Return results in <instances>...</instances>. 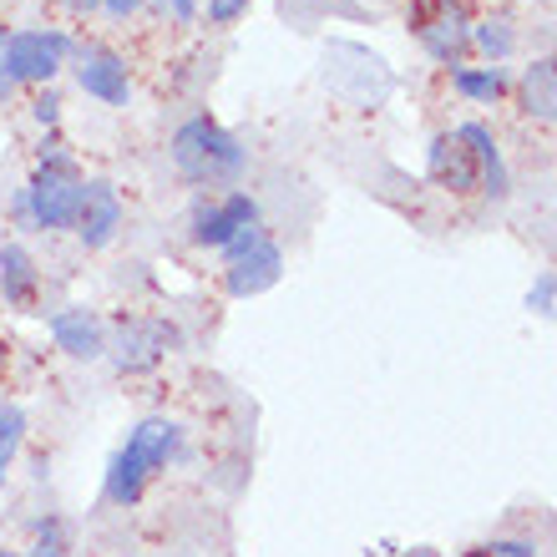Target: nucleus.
<instances>
[{
	"label": "nucleus",
	"instance_id": "nucleus-1",
	"mask_svg": "<svg viewBox=\"0 0 557 557\" xmlns=\"http://www.w3.org/2000/svg\"><path fill=\"white\" fill-rule=\"evenodd\" d=\"M188 456V436H183V425L168 421V416H147L127 431V441L117 446V456L107 461V486L102 497L112 507H137L147 492V482L158 476L162 467H173Z\"/></svg>",
	"mask_w": 557,
	"mask_h": 557
},
{
	"label": "nucleus",
	"instance_id": "nucleus-2",
	"mask_svg": "<svg viewBox=\"0 0 557 557\" xmlns=\"http://www.w3.org/2000/svg\"><path fill=\"white\" fill-rule=\"evenodd\" d=\"M173 168L177 177H188L193 188H234L249 173V147L238 143L223 122L213 117H188L173 133Z\"/></svg>",
	"mask_w": 557,
	"mask_h": 557
},
{
	"label": "nucleus",
	"instance_id": "nucleus-3",
	"mask_svg": "<svg viewBox=\"0 0 557 557\" xmlns=\"http://www.w3.org/2000/svg\"><path fill=\"white\" fill-rule=\"evenodd\" d=\"M82 193H87L82 168H36L26 188H15L11 213L30 228H41V234H61V228L76 223Z\"/></svg>",
	"mask_w": 557,
	"mask_h": 557
},
{
	"label": "nucleus",
	"instance_id": "nucleus-4",
	"mask_svg": "<svg viewBox=\"0 0 557 557\" xmlns=\"http://www.w3.org/2000/svg\"><path fill=\"white\" fill-rule=\"evenodd\" d=\"M72 46L76 41L66 30H11L0 61H5L15 87H51L57 72L72 61Z\"/></svg>",
	"mask_w": 557,
	"mask_h": 557
},
{
	"label": "nucleus",
	"instance_id": "nucleus-5",
	"mask_svg": "<svg viewBox=\"0 0 557 557\" xmlns=\"http://www.w3.org/2000/svg\"><path fill=\"white\" fill-rule=\"evenodd\" d=\"M259 219V198L244 188H228L219 198H198L188 219V244L193 249H228L244 228H253Z\"/></svg>",
	"mask_w": 557,
	"mask_h": 557
},
{
	"label": "nucleus",
	"instance_id": "nucleus-6",
	"mask_svg": "<svg viewBox=\"0 0 557 557\" xmlns=\"http://www.w3.org/2000/svg\"><path fill=\"white\" fill-rule=\"evenodd\" d=\"M72 76H76V87L87 91L91 102H102V107H127L133 102V72H127V57L122 51H112V46L102 41H82L72 46Z\"/></svg>",
	"mask_w": 557,
	"mask_h": 557
},
{
	"label": "nucleus",
	"instance_id": "nucleus-7",
	"mask_svg": "<svg viewBox=\"0 0 557 557\" xmlns=\"http://www.w3.org/2000/svg\"><path fill=\"white\" fill-rule=\"evenodd\" d=\"M183 345L177 324L168 320H122L112 335H107V360L122 370V375H143Z\"/></svg>",
	"mask_w": 557,
	"mask_h": 557
},
{
	"label": "nucleus",
	"instance_id": "nucleus-8",
	"mask_svg": "<svg viewBox=\"0 0 557 557\" xmlns=\"http://www.w3.org/2000/svg\"><path fill=\"white\" fill-rule=\"evenodd\" d=\"M416 41L425 46V57L441 61V66H467L471 51V15L461 0H431V11H416L411 21Z\"/></svg>",
	"mask_w": 557,
	"mask_h": 557
},
{
	"label": "nucleus",
	"instance_id": "nucleus-9",
	"mask_svg": "<svg viewBox=\"0 0 557 557\" xmlns=\"http://www.w3.org/2000/svg\"><path fill=\"white\" fill-rule=\"evenodd\" d=\"M76 244L87 253H102L117 244L122 234V198L107 177H87V193H82V208H76V223H72Z\"/></svg>",
	"mask_w": 557,
	"mask_h": 557
},
{
	"label": "nucleus",
	"instance_id": "nucleus-10",
	"mask_svg": "<svg viewBox=\"0 0 557 557\" xmlns=\"http://www.w3.org/2000/svg\"><path fill=\"white\" fill-rule=\"evenodd\" d=\"M46 330H51V339H57L61 355H72V360H107V324L97 309L87 305H66L57 309L51 320H46Z\"/></svg>",
	"mask_w": 557,
	"mask_h": 557
},
{
	"label": "nucleus",
	"instance_id": "nucleus-11",
	"mask_svg": "<svg viewBox=\"0 0 557 557\" xmlns=\"http://www.w3.org/2000/svg\"><path fill=\"white\" fill-rule=\"evenodd\" d=\"M425 173L431 183L451 193H482V168L471 158V147L461 143V133H436L431 147H425Z\"/></svg>",
	"mask_w": 557,
	"mask_h": 557
},
{
	"label": "nucleus",
	"instance_id": "nucleus-12",
	"mask_svg": "<svg viewBox=\"0 0 557 557\" xmlns=\"http://www.w3.org/2000/svg\"><path fill=\"white\" fill-rule=\"evenodd\" d=\"M278 278H284V249L274 238H264L253 253H244V259L223 269V289H228V299H253V294L274 289Z\"/></svg>",
	"mask_w": 557,
	"mask_h": 557
},
{
	"label": "nucleus",
	"instance_id": "nucleus-13",
	"mask_svg": "<svg viewBox=\"0 0 557 557\" xmlns=\"http://www.w3.org/2000/svg\"><path fill=\"white\" fill-rule=\"evenodd\" d=\"M0 299L21 314H36V305H41V269H36L26 244H15V238L0 244Z\"/></svg>",
	"mask_w": 557,
	"mask_h": 557
},
{
	"label": "nucleus",
	"instance_id": "nucleus-14",
	"mask_svg": "<svg viewBox=\"0 0 557 557\" xmlns=\"http://www.w3.org/2000/svg\"><path fill=\"white\" fill-rule=\"evenodd\" d=\"M456 133H461V143L471 147V158L482 168V193L486 198H507L512 177H507V162H502V147H497V137H492V127H486V122H461Z\"/></svg>",
	"mask_w": 557,
	"mask_h": 557
},
{
	"label": "nucleus",
	"instance_id": "nucleus-15",
	"mask_svg": "<svg viewBox=\"0 0 557 557\" xmlns=\"http://www.w3.org/2000/svg\"><path fill=\"white\" fill-rule=\"evenodd\" d=\"M522 112L532 122H557V57H537L517 82Z\"/></svg>",
	"mask_w": 557,
	"mask_h": 557
},
{
	"label": "nucleus",
	"instance_id": "nucleus-16",
	"mask_svg": "<svg viewBox=\"0 0 557 557\" xmlns=\"http://www.w3.org/2000/svg\"><path fill=\"white\" fill-rule=\"evenodd\" d=\"M471 51H482L486 66H502V61L517 51V26L512 15H482V21H471Z\"/></svg>",
	"mask_w": 557,
	"mask_h": 557
},
{
	"label": "nucleus",
	"instance_id": "nucleus-17",
	"mask_svg": "<svg viewBox=\"0 0 557 557\" xmlns=\"http://www.w3.org/2000/svg\"><path fill=\"white\" fill-rule=\"evenodd\" d=\"M507 87H512V82H507V72H502V66H456V72H451V91H456V97L482 102V107H492Z\"/></svg>",
	"mask_w": 557,
	"mask_h": 557
},
{
	"label": "nucleus",
	"instance_id": "nucleus-18",
	"mask_svg": "<svg viewBox=\"0 0 557 557\" xmlns=\"http://www.w3.org/2000/svg\"><path fill=\"white\" fill-rule=\"evenodd\" d=\"M21 441H26V411L15 400H0V492H5V476H11Z\"/></svg>",
	"mask_w": 557,
	"mask_h": 557
},
{
	"label": "nucleus",
	"instance_id": "nucleus-19",
	"mask_svg": "<svg viewBox=\"0 0 557 557\" xmlns=\"http://www.w3.org/2000/svg\"><path fill=\"white\" fill-rule=\"evenodd\" d=\"M528 309H532V314H543V320H557V274H553V269H543V274L532 278Z\"/></svg>",
	"mask_w": 557,
	"mask_h": 557
},
{
	"label": "nucleus",
	"instance_id": "nucleus-20",
	"mask_svg": "<svg viewBox=\"0 0 557 557\" xmlns=\"http://www.w3.org/2000/svg\"><path fill=\"white\" fill-rule=\"evenodd\" d=\"M30 532H36V547H30L36 557L41 553H72V547H66V522H61V517H41Z\"/></svg>",
	"mask_w": 557,
	"mask_h": 557
},
{
	"label": "nucleus",
	"instance_id": "nucleus-21",
	"mask_svg": "<svg viewBox=\"0 0 557 557\" xmlns=\"http://www.w3.org/2000/svg\"><path fill=\"white\" fill-rule=\"evenodd\" d=\"M152 11L168 21V26H193L203 15V0H152Z\"/></svg>",
	"mask_w": 557,
	"mask_h": 557
},
{
	"label": "nucleus",
	"instance_id": "nucleus-22",
	"mask_svg": "<svg viewBox=\"0 0 557 557\" xmlns=\"http://www.w3.org/2000/svg\"><path fill=\"white\" fill-rule=\"evenodd\" d=\"M471 557H537V547L522 543V537H492V543H482Z\"/></svg>",
	"mask_w": 557,
	"mask_h": 557
},
{
	"label": "nucleus",
	"instance_id": "nucleus-23",
	"mask_svg": "<svg viewBox=\"0 0 557 557\" xmlns=\"http://www.w3.org/2000/svg\"><path fill=\"white\" fill-rule=\"evenodd\" d=\"M253 0H208L203 15H208V26H234L238 15H249Z\"/></svg>",
	"mask_w": 557,
	"mask_h": 557
},
{
	"label": "nucleus",
	"instance_id": "nucleus-24",
	"mask_svg": "<svg viewBox=\"0 0 557 557\" xmlns=\"http://www.w3.org/2000/svg\"><path fill=\"white\" fill-rule=\"evenodd\" d=\"M30 117H36L46 133H51V127L61 122V97H57V91H51V87L36 91V102H30Z\"/></svg>",
	"mask_w": 557,
	"mask_h": 557
},
{
	"label": "nucleus",
	"instance_id": "nucleus-25",
	"mask_svg": "<svg viewBox=\"0 0 557 557\" xmlns=\"http://www.w3.org/2000/svg\"><path fill=\"white\" fill-rule=\"evenodd\" d=\"M264 238H274V234H269L264 223H253V228H244V234H238L234 244H228V249H219V253H223V259H228V264H234V259H244V253H253V249H259Z\"/></svg>",
	"mask_w": 557,
	"mask_h": 557
},
{
	"label": "nucleus",
	"instance_id": "nucleus-26",
	"mask_svg": "<svg viewBox=\"0 0 557 557\" xmlns=\"http://www.w3.org/2000/svg\"><path fill=\"white\" fill-rule=\"evenodd\" d=\"M147 0H102V11L112 15V21H127V15H137Z\"/></svg>",
	"mask_w": 557,
	"mask_h": 557
},
{
	"label": "nucleus",
	"instance_id": "nucleus-27",
	"mask_svg": "<svg viewBox=\"0 0 557 557\" xmlns=\"http://www.w3.org/2000/svg\"><path fill=\"white\" fill-rule=\"evenodd\" d=\"M66 11L72 15H97L102 11V0H66Z\"/></svg>",
	"mask_w": 557,
	"mask_h": 557
},
{
	"label": "nucleus",
	"instance_id": "nucleus-28",
	"mask_svg": "<svg viewBox=\"0 0 557 557\" xmlns=\"http://www.w3.org/2000/svg\"><path fill=\"white\" fill-rule=\"evenodd\" d=\"M15 97V82H11V72H5V61H0V102H11Z\"/></svg>",
	"mask_w": 557,
	"mask_h": 557
},
{
	"label": "nucleus",
	"instance_id": "nucleus-29",
	"mask_svg": "<svg viewBox=\"0 0 557 557\" xmlns=\"http://www.w3.org/2000/svg\"><path fill=\"white\" fill-rule=\"evenodd\" d=\"M5 370H11V345L0 339V375H5Z\"/></svg>",
	"mask_w": 557,
	"mask_h": 557
},
{
	"label": "nucleus",
	"instance_id": "nucleus-30",
	"mask_svg": "<svg viewBox=\"0 0 557 557\" xmlns=\"http://www.w3.org/2000/svg\"><path fill=\"white\" fill-rule=\"evenodd\" d=\"M0 557H26V553H11V547H0Z\"/></svg>",
	"mask_w": 557,
	"mask_h": 557
},
{
	"label": "nucleus",
	"instance_id": "nucleus-31",
	"mask_svg": "<svg viewBox=\"0 0 557 557\" xmlns=\"http://www.w3.org/2000/svg\"><path fill=\"white\" fill-rule=\"evenodd\" d=\"M41 557H72V553H41Z\"/></svg>",
	"mask_w": 557,
	"mask_h": 557
}]
</instances>
